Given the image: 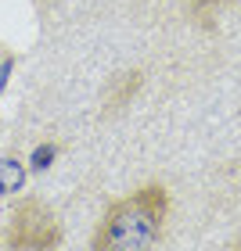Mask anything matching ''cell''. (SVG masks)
I'll use <instances>...</instances> for the list:
<instances>
[{
	"instance_id": "6",
	"label": "cell",
	"mask_w": 241,
	"mask_h": 251,
	"mask_svg": "<svg viewBox=\"0 0 241 251\" xmlns=\"http://www.w3.org/2000/svg\"><path fill=\"white\" fill-rule=\"evenodd\" d=\"M231 251H241V237H238V241H234V244H231Z\"/></svg>"
},
{
	"instance_id": "5",
	"label": "cell",
	"mask_w": 241,
	"mask_h": 251,
	"mask_svg": "<svg viewBox=\"0 0 241 251\" xmlns=\"http://www.w3.org/2000/svg\"><path fill=\"white\" fill-rule=\"evenodd\" d=\"M137 86H141V72H130V75H126V79H122V86L116 90V97H112V100H108V108H122V104H126V100H130V97H133V90H137Z\"/></svg>"
},
{
	"instance_id": "1",
	"label": "cell",
	"mask_w": 241,
	"mask_h": 251,
	"mask_svg": "<svg viewBox=\"0 0 241 251\" xmlns=\"http://www.w3.org/2000/svg\"><path fill=\"white\" fill-rule=\"evenodd\" d=\"M169 215V190L162 183H144L133 190L130 198H119L108 204V212L101 215L94 241V251H151L162 241Z\"/></svg>"
},
{
	"instance_id": "3",
	"label": "cell",
	"mask_w": 241,
	"mask_h": 251,
	"mask_svg": "<svg viewBox=\"0 0 241 251\" xmlns=\"http://www.w3.org/2000/svg\"><path fill=\"white\" fill-rule=\"evenodd\" d=\"M22 179H26V169H22L18 162H11V158H4V162H0V194L18 190Z\"/></svg>"
},
{
	"instance_id": "2",
	"label": "cell",
	"mask_w": 241,
	"mask_h": 251,
	"mask_svg": "<svg viewBox=\"0 0 241 251\" xmlns=\"http://www.w3.org/2000/svg\"><path fill=\"white\" fill-rule=\"evenodd\" d=\"M61 237H65V230H61L58 215H54L40 198H26V201L15 204V212H11L4 241L15 251H54L61 244Z\"/></svg>"
},
{
	"instance_id": "4",
	"label": "cell",
	"mask_w": 241,
	"mask_h": 251,
	"mask_svg": "<svg viewBox=\"0 0 241 251\" xmlns=\"http://www.w3.org/2000/svg\"><path fill=\"white\" fill-rule=\"evenodd\" d=\"M223 4L227 0H191V15H194V22H202V25H212L216 11H220Z\"/></svg>"
}]
</instances>
